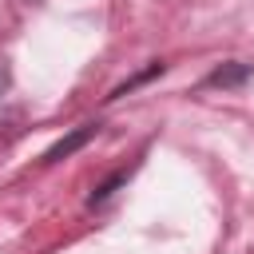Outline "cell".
<instances>
[{"mask_svg": "<svg viewBox=\"0 0 254 254\" xmlns=\"http://www.w3.org/2000/svg\"><path fill=\"white\" fill-rule=\"evenodd\" d=\"M250 75H254V64L230 60V64H218V67H214V71H210L202 83H206V87H222V91H226V87H242Z\"/></svg>", "mask_w": 254, "mask_h": 254, "instance_id": "6da1fadb", "label": "cell"}, {"mask_svg": "<svg viewBox=\"0 0 254 254\" xmlns=\"http://www.w3.org/2000/svg\"><path fill=\"white\" fill-rule=\"evenodd\" d=\"M95 131H99V123H83V127H75L71 135L56 139V143L44 151V163H60V159H67V155H71V151H79L87 139H95Z\"/></svg>", "mask_w": 254, "mask_h": 254, "instance_id": "7a4b0ae2", "label": "cell"}, {"mask_svg": "<svg viewBox=\"0 0 254 254\" xmlns=\"http://www.w3.org/2000/svg\"><path fill=\"white\" fill-rule=\"evenodd\" d=\"M123 183H127V171H115V175H107V179H103V183H99V187L87 194V206H103V202H107V198H111V194H115Z\"/></svg>", "mask_w": 254, "mask_h": 254, "instance_id": "3957f363", "label": "cell"}, {"mask_svg": "<svg viewBox=\"0 0 254 254\" xmlns=\"http://www.w3.org/2000/svg\"><path fill=\"white\" fill-rule=\"evenodd\" d=\"M163 67H167V64H163V60H155V64H151L147 71H139V75H131L127 83H119V87H115V91H111L107 99H119V95H127V91H135L139 83H147V79H155V75H163Z\"/></svg>", "mask_w": 254, "mask_h": 254, "instance_id": "277c9868", "label": "cell"}]
</instances>
